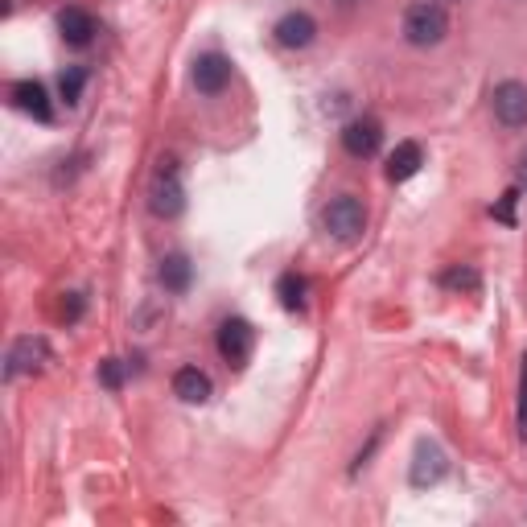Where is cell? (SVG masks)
I'll list each match as a JSON object with an SVG mask.
<instances>
[{"mask_svg":"<svg viewBox=\"0 0 527 527\" xmlns=\"http://www.w3.org/2000/svg\"><path fill=\"white\" fill-rule=\"evenodd\" d=\"M445 33H449V13H445L441 0H416V5L404 13V42L408 46L429 50V46L445 42Z\"/></svg>","mask_w":527,"mask_h":527,"instance_id":"cell-1","label":"cell"},{"mask_svg":"<svg viewBox=\"0 0 527 527\" xmlns=\"http://www.w3.org/2000/svg\"><path fill=\"white\" fill-rule=\"evenodd\" d=\"M322 227H326L334 239H342V243L359 239V235L367 231V206H363L355 194H338V198H330V206L322 210Z\"/></svg>","mask_w":527,"mask_h":527,"instance_id":"cell-2","label":"cell"},{"mask_svg":"<svg viewBox=\"0 0 527 527\" xmlns=\"http://www.w3.org/2000/svg\"><path fill=\"white\" fill-rule=\"evenodd\" d=\"M182 206H186V190H182V178H178V165L165 157L153 186H149V210L157 219H178Z\"/></svg>","mask_w":527,"mask_h":527,"instance_id":"cell-3","label":"cell"},{"mask_svg":"<svg viewBox=\"0 0 527 527\" xmlns=\"http://www.w3.org/2000/svg\"><path fill=\"white\" fill-rule=\"evenodd\" d=\"M252 346H256V330L243 322V318H227V322L219 326V355H223L231 367H248Z\"/></svg>","mask_w":527,"mask_h":527,"instance_id":"cell-4","label":"cell"},{"mask_svg":"<svg viewBox=\"0 0 527 527\" xmlns=\"http://www.w3.org/2000/svg\"><path fill=\"white\" fill-rule=\"evenodd\" d=\"M46 363H50V342L38 338V334H25V338H17L13 350H9V359H5V379H17V375H25V371H42Z\"/></svg>","mask_w":527,"mask_h":527,"instance_id":"cell-5","label":"cell"},{"mask_svg":"<svg viewBox=\"0 0 527 527\" xmlns=\"http://www.w3.org/2000/svg\"><path fill=\"white\" fill-rule=\"evenodd\" d=\"M449 474V458H445V449L437 445V441H420L416 445V453H412V470H408V478H412V486H437L441 478Z\"/></svg>","mask_w":527,"mask_h":527,"instance_id":"cell-6","label":"cell"},{"mask_svg":"<svg viewBox=\"0 0 527 527\" xmlns=\"http://www.w3.org/2000/svg\"><path fill=\"white\" fill-rule=\"evenodd\" d=\"M495 116L503 128H527V87L507 79L495 87Z\"/></svg>","mask_w":527,"mask_h":527,"instance_id":"cell-7","label":"cell"},{"mask_svg":"<svg viewBox=\"0 0 527 527\" xmlns=\"http://www.w3.org/2000/svg\"><path fill=\"white\" fill-rule=\"evenodd\" d=\"M190 83L202 95H219L231 83V58H223V54H202L194 62V70H190Z\"/></svg>","mask_w":527,"mask_h":527,"instance_id":"cell-8","label":"cell"},{"mask_svg":"<svg viewBox=\"0 0 527 527\" xmlns=\"http://www.w3.org/2000/svg\"><path fill=\"white\" fill-rule=\"evenodd\" d=\"M379 145H383V128H379L375 120H350V124L342 128V149H346L350 157L367 161V157L379 153Z\"/></svg>","mask_w":527,"mask_h":527,"instance_id":"cell-9","label":"cell"},{"mask_svg":"<svg viewBox=\"0 0 527 527\" xmlns=\"http://www.w3.org/2000/svg\"><path fill=\"white\" fill-rule=\"evenodd\" d=\"M276 42L285 46V50H305L313 38H318V21H313L309 13H301V9H293V13H285L276 21Z\"/></svg>","mask_w":527,"mask_h":527,"instance_id":"cell-10","label":"cell"},{"mask_svg":"<svg viewBox=\"0 0 527 527\" xmlns=\"http://www.w3.org/2000/svg\"><path fill=\"white\" fill-rule=\"evenodd\" d=\"M9 99H13V108H17V112H25V116H33V120H42V124L54 116L50 95H46V87H42L38 79H21V83H13Z\"/></svg>","mask_w":527,"mask_h":527,"instance_id":"cell-11","label":"cell"},{"mask_svg":"<svg viewBox=\"0 0 527 527\" xmlns=\"http://www.w3.org/2000/svg\"><path fill=\"white\" fill-rule=\"evenodd\" d=\"M58 33H62L66 46L83 50V46L95 42V17H91L87 9H62V13H58Z\"/></svg>","mask_w":527,"mask_h":527,"instance_id":"cell-12","label":"cell"},{"mask_svg":"<svg viewBox=\"0 0 527 527\" xmlns=\"http://www.w3.org/2000/svg\"><path fill=\"white\" fill-rule=\"evenodd\" d=\"M173 396L186 400V404H206L210 400V375L198 367H182L173 375Z\"/></svg>","mask_w":527,"mask_h":527,"instance_id":"cell-13","label":"cell"},{"mask_svg":"<svg viewBox=\"0 0 527 527\" xmlns=\"http://www.w3.org/2000/svg\"><path fill=\"white\" fill-rule=\"evenodd\" d=\"M420 165H425V149H420L416 140H404V145H396V153L388 157V182H408V178H416Z\"/></svg>","mask_w":527,"mask_h":527,"instance_id":"cell-14","label":"cell"},{"mask_svg":"<svg viewBox=\"0 0 527 527\" xmlns=\"http://www.w3.org/2000/svg\"><path fill=\"white\" fill-rule=\"evenodd\" d=\"M190 280H194V268H190L186 256H165V260H161V285H165L169 293H186Z\"/></svg>","mask_w":527,"mask_h":527,"instance_id":"cell-15","label":"cell"},{"mask_svg":"<svg viewBox=\"0 0 527 527\" xmlns=\"http://www.w3.org/2000/svg\"><path fill=\"white\" fill-rule=\"evenodd\" d=\"M305 293H309V285H305V276H297V272H285L276 280V297H280V305H285L289 313L305 309Z\"/></svg>","mask_w":527,"mask_h":527,"instance_id":"cell-16","label":"cell"},{"mask_svg":"<svg viewBox=\"0 0 527 527\" xmlns=\"http://www.w3.org/2000/svg\"><path fill=\"white\" fill-rule=\"evenodd\" d=\"M83 87H87V70H83V66H66L62 79H58L62 99H66V103H79V99H83Z\"/></svg>","mask_w":527,"mask_h":527,"instance_id":"cell-17","label":"cell"},{"mask_svg":"<svg viewBox=\"0 0 527 527\" xmlns=\"http://www.w3.org/2000/svg\"><path fill=\"white\" fill-rule=\"evenodd\" d=\"M441 285H445V289H462V293H478L482 280H478L474 268H449V272L441 276Z\"/></svg>","mask_w":527,"mask_h":527,"instance_id":"cell-18","label":"cell"},{"mask_svg":"<svg viewBox=\"0 0 527 527\" xmlns=\"http://www.w3.org/2000/svg\"><path fill=\"white\" fill-rule=\"evenodd\" d=\"M519 437L527 441V355L519 363Z\"/></svg>","mask_w":527,"mask_h":527,"instance_id":"cell-19","label":"cell"},{"mask_svg":"<svg viewBox=\"0 0 527 527\" xmlns=\"http://www.w3.org/2000/svg\"><path fill=\"white\" fill-rule=\"evenodd\" d=\"M99 379H103V388H120L124 383V363L120 359H108V363H99Z\"/></svg>","mask_w":527,"mask_h":527,"instance_id":"cell-20","label":"cell"},{"mask_svg":"<svg viewBox=\"0 0 527 527\" xmlns=\"http://www.w3.org/2000/svg\"><path fill=\"white\" fill-rule=\"evenodd\" d=\"M515 202H519V186H515V190H507V194H503V202L495 206V219H499V223H515Z\"/></svg>","mask_w":527,"mask_h":527,"instance_id":"cell-21","label":"cell"},{"mask_svg":"<svg viewBox=\"0 0 527 527\" xmlns=\"http://www.w3.org/2000/svg\"><path fill=\"white\" fill-rule=\"evenodd\" d=\"M79 313H83V297H79V293H70V305L62 309V318H66V322H75Z\"/></svg>","mask_w":527,"mask_h":527,"instance_id":"cell-22","label":"cell"},{"mask_svg":"<svg viewBox=\"0 0 527 527\" xmlns=\"http://www.w3.org/2000/svg\"><path fill=\"white\" fill-rule=\"evenodd\" d=\"M515 182H519V190H527V157H523L519 169H515Z\"/></svg>","mask_w":527,"mask_h":527,"instance_id":"cell-23","label":"cell"}]
</instances>
